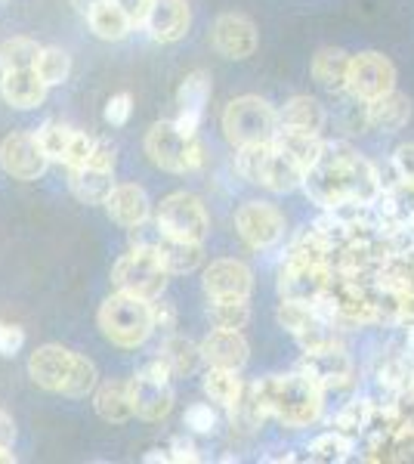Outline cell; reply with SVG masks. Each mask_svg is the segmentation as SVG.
Listing matches in <instances>:
<instances>
[{
	"mask_svg": "<svg viewBox=\"0 0 414 464\" xmlns=\"http://www.w3.org/2000/svg\"><path fill=\"white\" fill-rule=\"evenodd\" d=\"M303 192L322 211L343 201H378L383 179L371 161H365L346 143H325L322 159L306 170Z\"/></svg>",
	"mask_w": 414,
	"mask_h": 464,
	"instance_id": "6da1fadb",
	"label": "cell"
},
{
	"mask_svg": "<svg viewBox=\"0 0 414 464\" xmlns=\"http://www.w3.org/2000/svg\"><path fill=\"white\" fill-rule=\"evenodd\" d=\"M254 393H257V402L269 418L294 430L315 424L322 418V409H325V391L300 369L294 375L260 378L254 384Z\"/></svg>",
	"mask_w": 414,
	"mask_h": 464,
	"instance_id": "7a4b0ae2",
	"label": "cell"
},
{
	"mask_svg": "<svg viewBox=\"0 0 414 464\" xmlns=\"http://www.w3.org/2000/svg\"><path fill=\"white\" fill-rule=\"evenodd\" d=\"M28 375L41 391L72 396V400H84L96 387V365L87 356L74 353L69 347H59V343L34 350L28 359Z\"/></svg>",
	"mask_w": 414,
	"mask_h": 464,
	"instance_id": "3957f363",
	"label": "cell"
},
{
	"mask_svg": "<svg viewBox=\"0 0 414 464\" xmlns=\"http://www.w3.org/2000/svg\"><path fill=\"white\" fill-rule=\"evenodd\" d=\"M100 328L115 347L133 350L140 343L149 341V334L155 332V319H152V301L137 295H124L115 291L102 306H100Z\"/></svg>",
	"mask_w": 414,
	"mask_h": 464,
	"instance_id": "277c9868",
	"label": "cell"
},
{
	"mask_svg": "<svg viewBox=\"0 0 414 464\" xmlns=\"http://www.w3.org/2000/svg\"><path fill=\"white\" fill-rule=\"evenodd\" d=\"M223 137L236 149L254 146V143H273L278 133V111L260 96H236L223 109L220 118Z\"/></svg>",
	"mask_w": 414,
	"mask_h": 464,
	"instance_id": "5b68a950",
	"label": "cell"
},
{
	"mask_svg": "<svg viewBox=\"0 0 414 464\" xmlns=\"http://www.w3.org/2000/svg\"><path fill=\"white\" fill-rule=\"evenodd\" d=\"M146 155L155 168L168 174H192L205 164V149L198 137L183 133L173 121H158L146 133Z\"/></svg>",
	"mask_w": 414,
	"mask_h": 464,
	"instance_id": "8992f818",
	"label": "cell"
},
{
	"mask_svg": "<svg viewBox=\"0 0 414 464\" xmlns=\"http://www.w3.org/2000/svg\"><path fill=\"white\" fill-rule=\"evenodd\" d=\"M168 266L161 264L155 251L149 248H133L111 266V285L115 291H124V295H137L146 297V301H155V297L164 295V285H168Z\"/></svg>",
	"mask_w": 414,
	"mask_h": 464,
	"instance_id": "52a82bcc",
	"label": "cell"
},
{
	"mask_svg": "<svg viewBox=\"0 0 414 464\" xmlns=\"http://www.w3.org/2000/svg\"><path fill=\"white\" fill-rule=\"evenodd\" d=\"M170 378H173L170 369L158 356L130 378V400L137 418H142V421H161V418L170 415L173 409Z\"/></svg>",
	"mask_w": 414,
	"mask_h": 464,
	"instance_id": "ba28073f",
	"label": "cell"
},
{
	"mask_svg": "<svg viewBox=\"0 0 414 464\" xmlns=\"http://www.w3.org/2000/svg\"><path fill=\"white\" fill-rule=\"evenodd\" d=\"M155 220L161 229L173 238H186V242H205L210 232V217L205 201L192 192H173L155 208Z\"/></svg>",
	"mask_w": 414,
	"mask_h": 464,
	"instance_id": "9c48e42d",
	"label": "cell"
},
{
	"mask_svg": "<svg viewBox=\"0 0 414 464\" xmlns=\"http://www.w3.org/2000/svg\"><path fill=\"white\" fill-rule=\"evenodd\" d=\"M396 90V65L378 50H365L356 53L350 63V81H346V93L359 102H371L378 96Z\"/></svg>",
	"mask_w": 414,
	"mask_h": 464,
	"instance_id": "30bf717a",
	"label": "cell"
},
{
	"mask_svg": "<svg viewBox=\"0 0 414 464\" xmlns=\"http://www.w3.org/2000/svg\"><path fill=\"white\" fill-rule=\"evenodd\" d=\"M236 229L254 251H269L284 238V214L269 201H245L236 211Z\"/></svg>",
	"mask_w": 414,
	"mask_h": 464,
	"instance_id": "8fae6325",
	"label": "cell"
},
{
	"mask_svg": "<svg viewBox=\"0 0 414 464\" xmlns=\"http://www.w3.org/2000/svg\"><path fill=\"white\" fill-rule=\"evenodd\" d=\"M331 279H334L331 264H282V269H278V297L282 301L319 304L328 295Z\"/></svg>",
	"mask_w": 414,
	"mask_h": 464,
	"instance_id": "7c38bea8",
	"label": "cell"
},
{
	"mask_svg": "<svg viewBox=\"0 0 414 464\" xmlns=\"http://www.w3.org/2000/svg\"><path fill=\"white\" fill-rule=\"evenodd\" d=\"M0 168L13 179L32 183V179L43 177L50 168V155L41 146L37 133H10L0 143Z\"/></svg>",
	"mask_w": 414,
	"mask_h": 464,
	"instance_id": "4fadbf2b",
	"label": "cell"
},
{
	"mask_svg": "<svg viewBox=\"0 0 414 464\" xmlns=\"http://www.w3.org/2000/svg\"><path fill=\"white\" fill-rule=\"evenodd\" d=\"M300 372L306 378H313L315 384L325 393L331 391H343L356 381V365H352V356L337 343V347L328 350H313V353H303L300 359Z\"/></svg>",
	"mask_w": 414,
	"mask_h": 464,
	"instance_id": "5bb4252c",
	"label": "cell"
},
{
	"mask_svg": "<svg viewBox=\"0 0 414 464\" xmlns=\"http://www.w3.org/2000/svg\"><path fill=\"white\" fill-rule=\"evenodd\" d=\"M210 44L223 59H242L257 53V25L245 16V13H223V16L214 19V28H210Z\"/></svg>",
	"mask_w": 414,
	"mask_h": 464,
	"instance_id": "9a60e30c",
	"label": "cell"
},
{
	"mask_svg": "<svg viewBox=\"0 0 414 464\" xmlns=\"http://www.w3.org/2000/svg\"><path fill=\"white\" fill-rule=\"evenodd\" d=\"M201 288L210 301H229V297H251L254 273L251 266L236 257H220L205 269Z\"/></svg>",
	"mask_w": 414,
	"mask_h": 464,
	"instance_id": "2e32d148",
	"label": "cell"
},
{
	"mask_svg": "<svg viewBox=\"0 0 414 464\" xmlns=\"http://www.w3.org/2000/svg\"><path fill=\"white\" fill-rule=\"evenodd\" d=\"M207 100H210V74L205 69H195L183 78V84L177 90V118L173 124L179 127L183 133H198L201 127V118H205V109H207Z\"/></svg>",
	"mask_w": 414,
	"mask_h": 464,
	"instance_id": "e0dca14e",
	"label": "cell"
},
{
	"mask_svg": "<svg viewBox=\"0 0 414 464\" xmlns=\"http://www.w3.org/2000/svg\"><path fill=\"white\" fill-rule=\"evenodd\" d=\"M192 25V10L186 0H152L146 28L158 44H177Z\"/></svg>",
	"mask_w": 414,
	"mask_h": 464,
	"instance_id": "ac0fdd59",
	"label": "cell"
},
{
	"mask_svg": "<svg viewBox=\"0 0 414 464\" xmlns=\"http://www.w3.org/2000/svg\"><path fill=\"white\" fill-rule=\"evenodd\" d=\"M201 356L214 369H236L242 372L251 359V347L242 338V332H226V328H214L205 341H201Z\"/></svg>",
	"mask_w": 414,
	"mask_h": 464,
	"instance_id": "d6986e66",
	"label": "cell"
},
{
	"mask_svg": "<svg viewBox=\"0 0 414 464\" xmlns=\"http://www.w3.org/2000/svg\"><path fill=\"white\" fill-rule=\"evenodd\" d=\"M47 90L50 84L37 74V69L4 72V78H0V96L13 109H37L47 100Z\"/></svg>",
	"mask_w": 414,
	"mask_h": 464,
	"instance_id": "ffe728a7",
	"label": "cell"
},
{
	"mask_svg": "<svg viewBox=\"0 0 414 464\" xmlns=\"http://www.w3.org/2000/svg\"><path fill=\"white\" fill-rule=\"evenodd\" d=\"M105 211L111 220L124 229H133L137 223L152 217V201H149L146 189L137 183H121L111 189V196L105 198Z\"/></svg>",
	"mask_w": 414,
	"mask_h": 464,
	"instance_id": "44dd1931",
	"label": "cell"
},
{
	"mask_svg": "<svg viewBox=\"0 0 414 464\" xmlns=\"http://www.w3.org/2000/svg\"><path fill=\"white\" fill-rule=\"evenodd\" d=\"M411 121V100L399 90L378 96V100L365 102V127L380 133H396Z\"/></svg>",
	"mask_w": 414,
	"mask_h": 464,
	"instance_id": "7402d4cb",
	"label": "cell"
},
{
	"mask_svg": "<svg viewBox=\"0 0 414 464\" xmlns=\"http://www.w3.org/2000/svg\"><path fill=\"white\" fill-rule=\"evenodd\" d=\"M303 177H306V168L300 161H294L288 152H282L275 143L269 149L266 155V164H263V177H260V186H266L269 192H294V189H303Z\"/></svg>",
	"mask_w": 414,
	"mask_h": 464,
	"instance_id": "603a6c76",
	"label": "cell"
},
{
	"mask_svg": "<svg viewBox=\"0 0 414 464\" xmlns=\"http://www.w3.org/2000/svg\"><path fill=\"white\" fill-rule=\"evenodd\" d=\"M325 106L313 96H291L282 109H278V127L288 130H303V133H322L325 130Z\"/></svg>",
	"mask_w": 414,
	"mask_h": 464,
	"instance_id": "cb8c5ba5",
	"label": "cell"
},
{
	"mask_svg": "<svg viewBox=\"0 0 414 464\" xmlns=\"http://www.w3.org/2000/svg\"><path fill=\"white\" fill-rule=\"evenodd\" d=\"M350 63L352 56L343 53V50L337 47H322L319 53L313 56V81L319 87L331 90V93H343L346 90V81H350Z\"/></svg>",
	"mask_w": 414,
	"mask_h": 464,
	"instance_id": "d4e9b609",
	"label": "cell"
},
{
	"mask_svg": "<svg viewBox=\"0 0 414 464\" xmlns=\"http://www.w3.org/2000/svg\"><path fill=\"white\" fill-rule=\"evenodd\" d=\"M93 409L102 421L109 424H124L130 421L137 411H133L130 400V381H105L100 391L93 393Z\"/></svg>",
	"mask_w": 414,
	"mask_h": 464,
	"instance_id": "484cf974",
	"label": "cell"
},
{
	"mask_svg": "<svg viewBox=\"0 0 414 464\" xmlns=\"http://www.w3.org/2000/svg\"><path fill=\"white\" fill-rule=\"evenodd\" d=\"M69 186H72V196L84 201V205H105V198L115 189V177H111V170H100V168H72Z\"/></svg>",
	"mask_w": 414,
	"mask_h": 464,
	"instance_id": "4316f807",
	"label": "cell"
},
{
	"mask_svg": "<svg viewBox=\"0 0 414 464\" xmlns=\"http://www.w3.org/2000/svg\"><path fill=\"white\" fill-rule=\"evenodd\" d=\"M158 359L170 369L173 378H186L198 369L201 356V343H192L189 338H179V334H168L158 350Z\"/></svg>",
	"mask_w": 414,
	"mask_h": 464,
	"instance_id": "83f0119b",
	"label": "cell"
},
{
	"mask_svg": "<svg viewBox=\"0 0 414 464\" xmlns=\"http://www.w3.org/2000/svg\"><path fill=\"white\" fill-rule=\"evenodd\" d=\"M201 387H205L207 400L214 402V406L226 409V411L236 409L238 400H242V393H245V384H242V378H238L236 369H214V365L205 372Z\"/></svg>",
	"mask_w": 414,
	"mask_h": 464,
	"instance_id": "f1b7e54d",
	"label": "cell"
},
{
	"mask_svg": "<svg viewBox=\"0 0 414 464\" xmlns=\"http://www.w3.org/2000/svg\"><path fill=\"white\" fill-rule=\"evenodd\" d=\"M273 143L282 149V152H288L294 161L303 164L306 170H310L313 164L322 159V149H325V140H322V133L288 130V127H278Z\"/></svg>",
	"mask_w": 414,
	"mask_h": 464,
	"instance_id": "f546056e",
	"label": "cell"
},
{
	"mask_svg": "<svg viewBox=\"0 0 414 464\" xmlns=\"http://www.w3.org/2000/svg\"><path fill=\"white\" fill-rule=\"evenodd\" d=\"M87 22L100 41H124L133 28V22L127 19V13L115 4V0H105V4L93 6V10L87 13Z\"/></svg>",
	"mask_w": 414,
	"mask_h": 464,
	"instance_id": "4dcf8cb0",
	"label": "cell"
},
{
	"mask_svg": "<svg viewBox=\"0 0 414 464\" xmlns=\"http://www.w3.org/2000/svg\"><path fill=\"white\" fill-rule=\"evenodd\" d=\"M251 297H229V301H210L207 297V319L214 328L226 332H242L251 322Z\"/></svg>",
	"mask_w": 414,
	"mask_h": 464,
	"instance_id": "1f68e13d",
	"label": "cell"
},
{
	"mask_svg": "<svg viewBox=\"0 0 414 464\" xmlns=\"http://www.w3.org/2000/svg\"><path fill=\"white\" fill-rule=\"evenodd\" d=\"M41 44L32 37H6L0 44V72H16V69H34L37 56H41Z\"/></svg>",
	"mask_w": 414,
	"mask_h": 464,
	"instance_id": "d6a6232c",
	"label": "cell"
},
{
	"mask_svg": "<svg viewBox=\"0 0 414 464\" xmlns=\"http://www.w3.org/2000/svg\"><path fill=\"white\" fill-rule=\"evenodd\" d=\"M374 415H378V409H374L371 400H350L346 406L334 415V430L346 433V437H356V433H362L365 428H371Z\"/></svg>",
	"mask_w": 414,
	"mask_h": 464,
	"instance_id": "836d02e7",
	"label": "cell"
},
{
	"mask_svg": "<svg viewBox=\"0 0 414 464\" xmlns=\"http://www.w3.org/2000/svg\"><path fill=\"white\" fill-rule=\"evenodd\" d=\"M310 459L313 461H346L352 459V437H346L341 430H328L322 437H315L310 443Z\"/></svg>",
	"mask_w": 414,
	"mask_h": 464,
	"instance_id": "e575fe53",
	"label": "cell"
},
{
	"mask_svg": "<svg viewBox=\"0 0 414 464\" xmlns=\"http://www.w3.org/2000/svg\"><path fill=\"white\" fill-rule=\"evenodd\" d=\"M74 133L78 130H72V127H65V124H56V121H47V124L37 127V140H41V146L47 149L50 161H59V164H65V159H69Z\"/></svg>",
	"mask_w": 414,
	"mask_h": 464,
	"instance_id": "d590c367",
	"label": "cell"
},
{
	"mask_svg": "<svg viewBox=\"0 0 414 464\" xmlns=\"http://www.w3.org/2000/svg\"><path fill=\"white\" fill-rule=\"evenodd\" d=\"M37 74H41L43 81H47L50 87L63 84V81H69L72 74V56L65 53V50L59 47H43L41 56H37Z\"/></svg>",
	"mask_w": 414,
	"mask_h": 464,
	"instance_id": "8d00e7d4",
	"label": "cell"
},
{
	"mask_svg": "<svg viewBox=\"0 0 414 464\" xmlns=\"http://www.w3.org/2000/svg\"><path fill=\"white\" fill-rule=\"evenodd\" d=\"M269 149H273V143H254V146H242V149H238L236 170L247 179V183H260L263 164H266Z\"/></svg>",
	"mask_w": 414,
	"mask_h": 464,
	"instance_id": "74e56055",
	"label": "cell"
},
{
	"mask_svg": "<svg viewBox=\"0 0 414 464\" xmlns=\"http://www.w3.org/2000/svg\"><path fill=\"white\" fill-rule=\"evenodd\" d=\"M183 421L192 433H214L217 430V411L210 402H195V406L186 409Z\"/></svg>",
	"mask_w": 414,
	"mask_h": 464,
	"instance_id": "f35d334b",
	"label": "cell"
},
{
	"mask_svg": "<svg viewBox=\"0 0 414 464\" xmlns=\"http://www.w3.org/2000/svg\"><path fill=\"white\" fill-rule=\"evenodd\" d=\"M130 111H133V96L130 93H115L105 106V121L111 127H124L130 121Z\"/></svg>",
	"mask_w": 414,
	"mask_h": 464,
	"instance_id": "ab89813d",
	"label": "cell"
},
{
	"mask_svg": "<svg viewBox=\"0 0 414 464\" xmlns=\"http://www.w3.org/2000/svg\"><path fill=\"white\" fill-rule=\"evenodd\" d=\"M93 146H96V140L93 137H87V133H74V140H72V149H69V159H65V168H84V164L90 161V155H93Z\"/></svg>",
	"mask_w": 414,
	"mask_h": 464,
	"instance_id": "60d3db41",
	"label": "cell"
},
{
	"mask_svg": "<svg viewBox=\"0 0 414 464\" xmlns=\"http://www.w3.org/2000/svg\"><path fill=\"white\" fill-rule=\"evenodd\" d=\"M25 343V332L13 322H0V356H16Z\"/></svg>",
	"mask_w": 414,
	"mask_h": 464,
	"instance_id": "b9f144b4",
	"label": "cell"
},
{
	"mask_svg": "<svg viewBox=\"0 0 414 464\" xmlns=\"http://www.w3.org/2000/svg\"><path fill=\"white\" fill-rule=\"evenodd\" d=\"M152 319H155V328L164 334H173V328H177V306L170 301H161V297H155L152 301Z\"/></svg>",
	"mask_w": 414,
	"mask_h": 464,
	"instance_id": "7bdbcfd3",
	"label": "cell"
},
{
	"mask_svg": "<svg viewBox=\"0 0 414 464\" xmlns=\"http://www.w3.org/2000/svg\"><path fill=\"white\" fill-rule=\"evenodd\" d=\"M393 170L399 179H414V143L396 146L393 152Z\"/></svg>",
	"mask_w": 414,
	"mask_h": 464,
	"instance_id": "ee69618b",
	"label": "cell"
},
{
	"mask_svg": "<svg viewBox=\"0 0 414 464\" xmlns=\"http://www.w3.org/2000/svg\"><path fill=\"white\" fill-rule=\"evenodd\" d=\"M84 168H100V170H115V146L109 143V140H96L93 146V155H90V161Z\"/></svg>",
	"mask_w": 414,
	"mask_h": 464,
	"instance_id": "f6af8a7d",
	"label": "cell"
},
{
	"mask_svg": "<svg viewBox=\"0 0 414 464\" xmlns=\"http://www.w3.org/2000/svg\"><path fill=\"white\" fill-rule=\"evenodd\" d=\"M115 4L127 13V19H130L133 25H146L149 10H152V0H115Z\"/></svg>",
	"mask_w": 414,
	"mask_h": 464,
	"instance_id": "bcb514c9",
	"label": "cell"
},
{
	"mask_svg": "<svg viewBox=\"0 0 414 464\" xmlns=\"http://www.w3.org/2000/svg\"><path fill=\"white\" fill-rule=\"evenodd\" d=\"M170 455H173V461H189V464H195V461H201V455H198V449H195L189 440H173L170 443Z\"/></svg>",
	"mask_w": 414,
	"mask_h": 464,
	"instance_id": "7dc6e473",
	"label": "cell"
},
{
	"mask_svg": "<svg viewBox=\"0 0 414 464\" xmlns=\"http://www.w3.org/2000/svg\"><path fill=\"white\" fill-rule=\"evenodd\" d=\"M13 440H16V424H13V418L0 409V446H13Z\"/></svg>",
	"mask_w": 414,
	"mask_h": 464,
	"instance_id": "c3c4849f",
	"label": "cell"
},
{
	"mask_svg": "<svg viewBox=\"0 0 414 464\" xmlns=\"http://www.w3.org/2000/svg\"><path fill=\"white\" fill-rule=\"evenodd\" d=\"M142 461L146 464H155V461H173L170 449H149L146 455H142Z\"/></svg>",
	"mask_w": 414,
	"mask_h": 464,
	"instance_id": "681fc988",
	"label": "cell"
},
{
	"mask_svg": "<svg viewBox=\"0 0 414 464\" xmlns=\"http://www.w3.org/2000/svg\"><path fill=\"white\" fill-rule=\"evenodd\" d=\"M100 4H105V0H72V6L81 13V16H87V13L93 10V6H100Z\"/></svg>",
	"mask_w": 414,
	"mask_h": 464,
	"instance_id": "f907efd6",
	"label": "cell"
},
{
	"mask_svg": "<svg viewBox=\"0 0 414 464\" xmlns=\"http://www.w3.org/2000/svg\"><path fill=\"white\" fill-rule=\"evenodd\" d=\"M16 461V455L10 452V446H0V464H13Z\"/></svg>",
	"mask_w": 414,
	"mask_h": 464,
	"instance_id": "816d5d0a",
	"label": "cell"
},
{
	"mask_svg": "<svg viewBox=\"0 0 414 464\" xmlns=\"http://www.w3.org/2000/svg\"><path fill=\"white\" fill-rule=\"evenodd\" d=\"M409 350L414 353V325H409Z\"/></svg>",
	"mask_w": 414,
	"mask_h": 464,
	"instance_id": "f5cc1de1",
	"label": "cell"
}]
</instances>
